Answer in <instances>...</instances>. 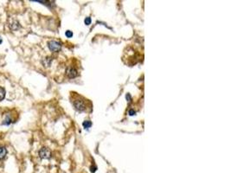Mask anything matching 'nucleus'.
Wrapping results in <instances>:
<instances>
[{"mask_svg":"<svg viewBox=\"0 0 231 173\" xmlns=\"http://www.w3.org/2000/svg\"><path fill=\"white\" fill-rule=\"evenodd\" d=\"M73 105L75 107V108L79 112H83L86 110V104L85 101L81 99H76L73 101Z\"/></svg>","mask_w":231,"mask_h":173,"instance_id":"nucleus-1","label":"nucleus"},{"mask_svg":"<svg viewBox=\"0 0 231 173\" xmlns=\"http://www.w3.org/2000/svg\"><path fill=\"white\" fill-rule=\"evenodd\" d=\"M48 47H49V49L51 51H53V52H58V51H60L61 49V43L57 42V41H49V42H48Z\"/></svg>","mask_w":231,"mask_h":173,"instance_id":"nucleus-2","label":"nucleus"},{"mask_svg":"<svg viewBox=\"0 0 231 173\" xmlns=\"http://www.w3.org/2000/svg\"><path fill=\"white\" fill-rule=\"evenodd\" d=\"M39 156L42 159H49L51 157V152L47 147H42L39 151Z\"/></svg>","mask_w":231,"mask_h":173,"instance_id":"nucleus-3","label":"nucleus"},{"mask_svg":"<svg viewBox=\"0 0 231 173\" xmlns=\"http://www.w3.org/2000/svg\"><path fill=\"white\" fill-rule=\"evenodd\" d=\"M66 74H67V76H68L69 78L72 79V78H76V77L78 76V71H77L75 68H73V67H69V68H67V70H66Z\"/></svg>","mask_w":231,"mask_h":173,"instance_id":"nucleus-4","label":"nucleus"},{"mask_svg":"<svg viewBox=\"0 0 231 173\" xmlns=\"http://www.w3.org/2000/svg\"><path fill=\"white\" fill-rule=\"evenodd\" d=\"M9 27H10V29H11V30H18L20 28L19 22L17 21V20H13L11 23H10Z\"/></svg>","mask_w":231,"mask_h":173,"instance_id":"nucleus-5","label":"nucleus"},{"mask_svg":"<svg viewBox=\"0 0 231 173\" xmlns=\"http://www.w3.org/2000/svg\"><path fill=\"white\" fill-rule=\"evenodd\" d=\"M7 154V150L4 146L0 145V159H4Z\"/></svg>","mask_w":231,"mask_h":173,"instance_id":"nucleus-6","label":"nucleus"},{"mask_svg":"<svg viewBox=\"0 0 231 173\" xmlns=\"http://www.w3.org/2000/svg\"><path fill=\"white\" fill-rule=\"evenodd\" d=\"M42 64H43V66L44 67H49L50 66V64H51V62H52V58L51 57H46L45 59H43L42 60Z\"/></svg>","mask_w":231,"mask_h":173,"instance_id":"nucleus-7","label":"nucleus"},{"mask_svg":"<svg viewBox=\"0 0 231 173\" xmlns=\"http://www.w3.org/2000/svg\"><path fill=\"white\" fill-rule=\"evenodd\" d=\"M12 122V119H11V117L8 115L4 119V121H3V125H6V126H9L11 123Z\"/></svg>","mask_w":231,"mask_h":173,"instance_id":"nucleus-8","label":"nucleus"},{"mask_svg":"<svg viewBox=\"0 0 231 173\" xmlns=\"http://www.w3.org/2000/svg\"><path fill=\"white\" fill-rule=\"evenodd\" d=\"M82 126H83L84 128H87V129H88V128L91 127V126H92V122H91L90 120H85V121L83 122Z\"/></svg>","mask_w":231,"mask_h":173,"instance_id":"nucleus-9","label":"nucleus"},{"mask_svg":"<svg viewBox=\"0 0 231 173\" xmlns=\"http://www.w3.org/2000/svg\"><path fill=\"white\" fill-rule=\"evenodd\" d=\"M5 97V90L4 88L0 87V100H3Z\"/></svg>","mask_w":231,"mask_h":173,"instance_id":"nucleus-10","label":"nucleus"},{"mask_svg":"<svg viewBox=\"0 0 231 173\" xmlns=\"http://www.w3.org/2000/svg\"><path fill=\"white\" fill-rule=\"evenodd\" d=\"M65 35H66V37H73V32L71 31V30H67L66 31V33H65Z\"/></svg>","mask_w":231,"mask_h":173,"instance_id":"nucleus-11","label":"nucleus"},{"mask_svg":"<svg viewBox=\"0 0 231 173\" xmlns=\"http://www.w3.org/2000/svg\"><path fill=\"white\" fill-rule=\"evenodd\" d=\"M84 22H85V24H86V25H89V24L91 23V18H90L89 17H88V18H86Z\"/></svg>","mask_w":231,"mask_h":173,"instance_id":"nucleus-12","label":"nucleus"},{"mask_svg":"<svg viewBox=\"0 0 231 173\" xmlns=\"http://www.w3.org/2000/svg\"><path fill=\"white\" fill-rule=\"evenodd\" d=\"M96 170H97L96 166H91V167H90V171H91V172L95 173L96 172Z\"/></svg>","mask_w":231,"mask_h":173,"instance_id":"nucleus-13","label":"nucleus"},{"mask_svg":"<svg viewBox=\"0 0 231 173\" xmlns=\"http://www.w3.org/2000/svg\"><path fill=\"white\" fill-rule=\"evenodd\" d=\"M129 115H131V116L135 115V111L134 110V109H131V110H129Z\"/></svg>","mask_w":231,"mask_h":173,"instance_id":"nucleus-14","label":"nucleus"},{"mask_svg":"<svg viewBox=\"0 0 231 173\" xmlns=\"http://www.w3.org/2000/svg\"><path fill=\"white\" fill-rule=\"evenodd\" d=\"M126 98V100H127L128 101H130V100H131V95H130V94H127Z\"/></svg>","mask_w":231,"mask_h":173,"instance_id":"nucleus-15","label":"nucleus"},{"mask_svg":"<svg viewBox=\"0 0 231 173\" xmlns=\"http://www.w3.org/2000/svg\"><path fill=\"white\" fill-rule=\"evenodd\" d=\"M2 43V38H1V37H0V44Z\"/></svg>","mask_w":231,"mask_h":173,"instance_id":"nucleus-16","label":"nucleus"}]
</instances>
